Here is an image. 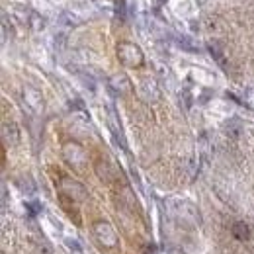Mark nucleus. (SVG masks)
<instances>
[{"mask_svg": "<svg viewBox=\"0 0 254 254\" xmlns=\"http://www.w3.org/2000/svg\"><path fill=\"white\" fill-rule=\"evenodd\" d=\"M92 231H94L96 241H98L102 247L112 249V247H116V245H118V233H116V229H114L110 223L96 221L94 227H92Z\"/></svg>", "mask_w": 254, "mask_h": 254, "instance_id": "2", "label": "nucleus"}, {"mask_svg": "<svg viewBox=\"0 0 254 254\" xmlns=\"http://www.w3.org/2000/svg\"><path fill=\"white\" fill-rule=\"evenodd\" d=\"M110 88L116 94L124 96L127 92H131V82H129V78H127L126 74H116V76L110 78Z\"/></svg>", "mask_w": 254, "mask_h": 254, "instance_id": "6", "label": "nucleus"}, {"mask_svg": "<svg viewBox=\"0 0 254 254\" xmlns=\"http://www.w3.org/2000/svg\"><path fill=\"white\" fill-rule=\"evenodd\" d=\"M118 57L126 66H131V68L143 64V51L135 43H129V41H124L118 45Z\"/></svg>", "mask_w": 254, "mask_h": 254, "instance_id": "1", "label": "nucleus"}, {"mask_svg": "<svg viewBox=\"0 0 254 254\" xmlns=\"http://www.w3.org/2000/svg\"><path fill=\"white\" fill-rule=\"evenodd\" d=\"M63 155H64V159L68 160L72 166H82V164L86 162V153H84V149H82L80 145H76V143H66L63 147Z\"/></svg>", "mask_w": 254, "mask_h": 254, "instance_id": "5", "label": "nucleus"}, {"mask_svg": "<svg viewBox=\"0 0 254 254\" xmlns=\"http://www.w3.org/2000/svg\"><path fill=\"white\" fill-rule=\"evenodd\" d=\"M64 245H66L68 251H72L74 254H82V247H80V243L76 239H64Z\"/></svg>", "mask_w": 254, "mask_h": 254, "instance_id": "8", "label": "nucleus"}, {"mask_svg": "<svg viewBox=\"0 0 254 254\" xmlns=\"http://www.w3.org/2000/svg\"><path fill=\"white\" fill-rule=\"evenodd\" d=\"M231 233H233V237H235V239H239V241H249V239H251V235H253L251 227H249L245 221L235 223V225H233V229H231Z\"/></svg>", "mask_w": 254, "mask_h": 254, "instance_id": "7", "label": "nucleus"}, {"mask_svg": "<svg viewBox=\"0 0 254 254\" xmlns=\"http://www.w3.org/2000/svg\"><path fill=\"white\" fill-rule=\"evenodd\" d=\"M59 190H61V193H63L64 197H70V199H76V201H84L88 197L86 188L80 182L70 180V178H63L59 182Z\"/></svg>", "mask_w": 254, "mask_h": 254, "instance_id": "3", "label": "nucleus"}, {"mask_svg": "<svg viewBox=\"0 0 254 254\" xmlns=\"http://www.w3.org/2000/svg\"><path fill=\"white\" fill-rule=\"evenodd\" d=\"M172 213H174L178 219H182V221H186V223H191V225H195V223L199 221V211H197L195 205H191L190 201H176Z\"/></svg>", "mask_w": 254, "mask_h": 254, "instance_id": "4", "label": "nucleus"}]
</instances>
